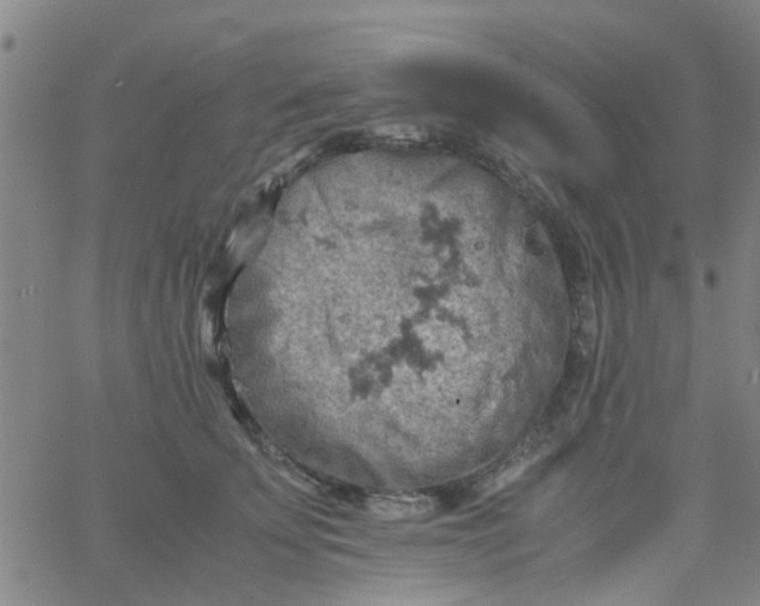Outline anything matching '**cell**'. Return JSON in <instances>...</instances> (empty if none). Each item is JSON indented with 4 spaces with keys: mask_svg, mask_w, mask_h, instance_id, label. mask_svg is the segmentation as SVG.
Segmentation results:
<instances>
[{
    "mask_svg": "<svg viewBox=\"0 0 760 606\" xmlns=\"http://www.w3.org/2000/svg\"><path fill=\"white\" fill-rule=\"evenodd\" d=\"M370 508L373 514L383 519H407L429 513L433 501L425 496H380L371 498Z\"/></svg>",
    "mask_w": 760,
    "mask_h": 606,
    "instance_id": "cell-1",
    "label": "cell"
}]
</instances>
